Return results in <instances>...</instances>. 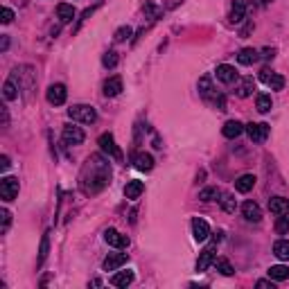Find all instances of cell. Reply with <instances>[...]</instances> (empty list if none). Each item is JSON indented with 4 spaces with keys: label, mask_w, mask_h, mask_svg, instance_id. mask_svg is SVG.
Segmentation results:
<instances>
[{
    "label": "cell",
    "mask_w": 289,
    "mask_h": 289,
    "mask_svg": "<svg viewBox=\"0 0 289 289\" xmlns=\"http://www.w3.org/2000/svg\"><path fill=\"white\" fill-rule=\"evenodd\" d=\"M7 167H9V158L3 156V158H0V170H7Z\"/></svg>",
    "instance_id": "obj_42"
},
{
    "label": "cell",
    "mask_w": 289,
    "mask_h": 289,
    "mask_svg": "<svg viewBox=\"0 0 289 289\" xmlns=\"http://www.w3.org/2000/svg\"><path fill=\"white\" fill-rule=\"evenodd\" d=\"M253 185H255V176H253V174H242L237 181H235L237 192H251Z\"/></svg>",
    "instance_id": "obj_25"
},
{
    "label": "cell",
    "mask_w": 289,
    "mask_h": 289,
    "mask_svg": "<svg viewBox=\"0 0 289 289\" xmlns=\"http://www.w3.org/2000/svg\"><path fill=\"white\" fill-rule=\"evenodd\" d=\"M269 210L273 212V215H289V199L271 197L269 199Z\"/></svg>",
    "instance_id": "obj_15"
},
{
    "label": "cell",
    "mask_w": 289,
    "mask_h": 289,
    "mask_svg": "<svg viewBox=\"0 0 289 289\" xmlns=\"http://www.w3.org/2000/svg\"><path fill=\"white\" fill-rule=\"evenodd\" d=\"M133 271H117L115 275L111 278V284L113 287H129L131 282H133Z\"/></svg>",
    "instance_id": "obj_21"
},
{
    "label": "cell",
    "mask_w": 289,
    "mask_h": 289,
    "mask_svg": "<svg viewBox=\"0 0 289 289\" xmlns=\"http://www.w3.org/2000/svg\"><path fill=\"white\" fill-rule=\"evenodd\" d=\"M217 79L221 81V84H233V81H237V70H235L233 66H228V63H221V66H217Z\"/></svg>",
    "instance_id": "obj_11"
},
{
    "label": "cell",
    "mask_w": 289,
    "mask_h": 289,
    "mask_svg": "<svg viewBox=\"0 0 289 289\" xmlns=\"http://www.w3.org/2000/svg\"><path fill=\"white\" fill-rule=\"evenodd\" d=\"M221 133H224L226 138L233 140V138H237V135L244 133V124H242V122H237V120H228L224 124V129H221Z\"/></svg>",
    "instance_id": "obj_18"
},
{
    "label": "cell",
    "mask_w": 289,
    "mask_h": 289,
    "mask_svg": "<svg viewBox=\"0 0 289 289\" xmlns=\"http://www.w3.org/2000/svg\"><path fill=\"white\" fill-rule=\"evenodd\" d=\"M131 36V27L129 25H122L120 30L115 32V41H126Z\"/></svg>",
    "instance_id": "obj_36"
},
{
    "label": "cell",
    "mask_w": 289,
    "mask_h": 289,
    "mask_svg": "<svg viewBox=\"0 0 289 289\" xmlns=\"http://www.w3.org/2000/svg\"><path fill=\"white\" fill-rule=\"evenodd\" d=\"M66 97H68V90L63 84H52L48 88V102L54 104V106H61L66 102Z\"/></svg>",
    "instance_id": "obj_10"
},
{
    "label": "cell",
    "mask_w": 289,
    "mask_h": 289,
    "mask_svg": "<svg viewBox=\"0 0 289 289\" xmlns=\"http://www.w3.org/2000/svg\"><path fill=\"white\" fill-rule=\"evenodd\" d=\"M133 165H135V170H140V172H149L154 167V158L149 156V154H135L133 156Z\"/></svg>",
    "instance_id": "obj_22"
},
{
    "label": "cell",
    "mask_w": 289,
    "mask_h": 289,
    "mask_svg": "<svg viewBox=\"0 0 289 289\" xmlns=\"http://www.w3.org/2000/svg\"><path fill=\"white\" fill-rule=\"evenodd\" d=\"M68 115L75 122H81V124H93L97 120V111L88 104H75V106L68 108Z\"/></svg>",
    "instance_id": "obj_2"
},
{
    "label": "cell",
    "mask_w": 289,
    "mask_h": 289,
    "mask_svg": "<svg viewBox=\"0 0 289 289\" xmlns=\"http://www.w3.org/2000/svg\"><path fill=\"white\" fill-rule=\"evenodd\" d=\"M192 235H194V239H197V242H206L208 235H210V226H208L203 219L194 217V219H192Z\"/></svg>",
    "instance_id": "obj_12"
},
{
    "label": "cell",
    "mask_w": 289,
    "mask_h": 289,
    "mask_svg": "<svg viewBox=\"0 0 289 289\" xmlns=\"http://www.w3.org/2000/svg\"><path fill=\"white\" fill-rule=\"evenodd\" d=\"M257 287L260 289H273V280H257Z\"/></svg>",
    "instance_id": "obj_41"
},
{
    "label": "cell",
    "mask_w": 289,
    "mask_h": 289,
    "mask_svg": "<svg viewBox=\"0 0 289 289\" xmlns=\"http://www.w3.org/2000/svg\"><path fill=\"white\" fill-rule=\"evenodd\" d=\"M244 14H246V5H244V0H235L233 7H230V23L233 25H237V23L244 21Z\"/></svg>",
    "instance_id": "obj_19"
},
{
    "label": "cell",
    "mask_w": 289,
    "mask_h": 289,
    "mask_svg": "<svg viewBox=\"0 0 289 289\" xmlns=\"http://www.w3.org/2000/svg\"><path fill=\"white\" fill-rule=\"evenodd\" d=\"M104 242L111 244V246H115V248H126V246H129V237L122 235L120 230H115V228L104 230Z\"/></svg>",
    "instance_id": "obj_9"
},
{
    "label": "cell",
    "mask_w": 289,
    "mask_h": 289,
    "mask_svg": "<svg viewBox=\"0 0 289 289\" xmlns=\"http://www.w3.org/2000/svg\"><path fill=\"white\" fill-rule=\"evenodd\" d=\"M0 217H3V230H7L9 221H12V215H9V210H3V212H0Z\"/></svg>",
    "instance_id": "obj_40"
},
{
    "label": "cell",
    "mask_w": 289,
    "mask_h": 289,
    "mask_svg": "<svg viewBox=\"0 0 289 289\" xmlns=\"http://www.w3.org/2000/svg\"><path fill=\"white\" fill-rule=\"evenodd\" d=\"M199 93H201L203 97H212V95H215V88H212L208 77H201V79H199Z\"/></svg>",
    "instance_id": "obj_31"
},
{
    "label": "cell",
    "mask_w": 289,
    "mask_h": 289,
    "mask_svg": "<svg viewBox=\"0 0 289 289\" xmlns=\"http://www.w3.org/2000/svg\"><path fill=\"white\" fill-rule=\"evenodd\" d=\"M260 57H262V59H266V61H271V59L275 57V48H264V50H262Z\"/></svg>",
    "instance_id": "obj_39"
},
{
    "label": "cell",
    "mask_w": 289,
    "mask_h": 289,
    "mask_svg": "<svg viewBox=\"0 0 289 289\" xmlns=\"http://www.w3.org/2000/svg\"><path fill=\"white\" fill-rule=\"evenodd\" d=\"M3 95L5 99H16L18 97V88H16V77H9L3 86Z\"/></svg>",
    "instance_id": "obj_27"
},
{
    "label": "cell",
    "mask_w": 289,
    "mask_h": 289,
    "mask_svg": "<svg viewBox=\"0 0 289 289\" xmlns=\"http://www.w3.org/2000/svg\"><path fill=\"white\" fill-rule=\"evenodd\" d=\"M45 255H48V233L43 235V242H41V253H39V262L45 260Z\"/></svg>",
    "instance_id": "obj_37"
},
{
    "label": "cell",
    "mask_w": 289,
    "mask_h": 289,
    "mask_svg": "<svg viewBox=\"0 0 289 289\" xmlns=\"http://www.w3.org/2000/svg\"><path fill=\"white\" fill-rule=\"evenodd\" d=\"M75 7L72 5H68V3H59L57 5V16H59V21L61 23H70L72 18H75Z\"/></svg>",
    "instance_id": "obj_24"
},
{
    "label": "cell",
    "mask_w": 289,
    "mask_h": 289,
    "mask_svg": "<svg viewBox=\"0 0 289 289\" xmlns=\"http://www.w3.org/2000/svg\"><path fill=\"white\" fill-rule=\"evenodd\" d=\"M99 147H102V152H106L111 158H115V161H122V152H120V147L115 144V138H113L111 133H102L99 135Z\"/></svg>",
    "instance_id": "obj_7"
},
{
    "label": "cell",
    "mask_w": 289,
    "mask_h": 289,
    "mask_svg": "<svg viewBox=\"0 0 289 289\" xmlns=\"http://www.w3.org/2000/svg\"><path fill=\"white\" fill-rule=\"evenodd\" d=\"M126 260H129L126 253H111V255L102 262V266H104V271H115V269H120L122 264H126Z\"/></svg>",
    "instance_id": "obj_14"
},
{
    "label": "cell",
    "mask_w": 289,
    "mask_h": 289,
    "mask_svg": "<svg viewBox=\"0 0 289 289\" xmlns=\"http://www.w3.org/2000/svg\"><path fill=\"white\" fill-rule=\"evenodd\" d=\"M242 215L246 221H260L262 219V210L255 201H244L242 203Z\"/></svg>",
    "instance_id": "obj_13"
},
{
    "label": "cell",
    "mask_w": 289,
    "mask_h": 289,
    "mask_svg": "<svg viewBox=\"0 0 289 289\" xmlns=\"http://www.w3.org/2000/svg\"><path fill=\"white\" fill-rule=\"evenodd\" d=\"M117 61H120V57H117V52H113V50H108V52H104V57H102V63L106 68H115L117 66Z\"/></svg>",
    "instance_id": "obj_35"
},
{
    "label": "cell",
    "mask_w": 289,
    "mask_h": 289,
    "mask_svg": "<svg viewBox=\"0 0 289 289\" xmlns=\"http://www.w3.org/2000/svg\"><path fill=\"white\" fill-rule=\"evenodd\" d=\"M16 194H18V179L16 176H5L0 181V199L3 201H12Z\"/></svg>",
    "instance_id": "obj_6"
},
{
    "label": "cell",
    "mask_w": 289,
    "mask_h": 289,
    "mask_svg": "<svg viewBox=\"0 0 289 289\" xmlns=\"http://www.w3.org/2000/svg\"><path fill=\"white\" fill-rule=\"evenodd\" d=\"M257 59H260V52H257L255 48H244V50H239V54H237V61L242 63V66H253Z\"/></svg>",
    "instance_id": "obj_17"
},
{
    "label": "cell",
    "mask_w": 289,
    "mask_h": 289,
    "mask_svg": "<svg viewBox=\"0 0 289 289\" xmlns=\"http://www.w3.org/2000/svg\"><path fill=\"white\" fill-rule=\"evenodd\" d=\"M253 30V23H248V25L246 27H244V30H242V36H246L248 34V32H251Z\"/></svg>",
    "instance_id": "obj_43"
},
{
    "label": "cell",
    "mask_w": 289,
    "mask_h": 289,
    "mask_svg": "<svg viewBox=\"0 0 289 289\" xmlns=\"http://www.w3.org/2000/svg\"><path fill=\"white\" fill-rule=\"evenodd\" d=\"M253 90H255V81H253V77H244V79H239L237 86H235L237 97H248Z\"/></svg>",
    "instance_id": "obj_16"
},
{
    "label": "cell",
    "mask_w": 289,
    "mask_h": 289,
    "mask_svg": "<svg viewBox=\"0 0 289 289\" xmlns=\"http://www.w3.org/2000/svg\"><path fill=\"white\" fill-rule=\"evenodd\" d=\"M255 106H257V111H260V113H269L271 106H273V102H271L269 95H257Z\"/></svg>",
    "instance_id": "obj_29"
},
{
    "label": "cell",
    "mask_w": 289,
    "mask_h": 289,
    "mask_svg": "<svg viewBox=\"0 0 289 289\" xmlns=\"http://www.w3.org/2000/svg\"><path fill=\"white\" fill-rule=\"evenodd\" d=\"M260 81L269 86L271 90H282L284 88V77L278 75V72H273L271 68H262V70H260Z\"/></svg>",
    "instance_id": "obj_5"
},
{
    "label": "cell",
    "mask_w": 289,
    "mask_h": 289,
    "mask_svg": "<svg viewBox=\"0 0 289 289\" xmlns=\"http://www.w3.org/2000/svg\"><path fill=\"white\" fill-rule=\"evenodd\" d=\"M61 138H63V142H66V144H81V142H84L86 135H84V131H81L79 126L66 124V126H63Z\"/></svg>",
    "instance_id": "obj_8"
},
{
    "label": "cell",
    "mask_w": 289,
    "mask_h": 289,
    "mask_svg": "<svg viewBox=\"0 0 289 289\" xmlns=\"http://www.w3.org/2000/svg\"><path fill=\"white\" fill-rule=\"evenodd\" d=\"M111 179V167H108V161L99 154H93V156L86 161L84 170L79 174V188L84 194H97L104 185Z\"/></svg>",
    "instance_id": "obj_1"
},
{
    "label": "cell",
    "mask_w": 289,
    "mask_h": 289,
    "mask_svg": "<svg viewBox=\"0 0 289 289\" xmlns=\"http://www.w3.org/2000/svg\"><path fill=\"white\" fill-rule=\"evenodd\" d=\"M142 192H144V183H142V181H129V183L124 185V197L126 199H138Z\"/></svg>",
    "instance_id": "obj_23"
},
{
    "label": "cell",
    "mask_w": 289,
    "mask_h": 289,
    "mask_svg": "<svg viewBox=\"0 0 289 289\" xmlns=\"http://www.w3.org/2000/svg\"><path fill=\"white\" fill-rule=\"evenodd\" d=\"M215 269L219 271L221 275H233V273H235L233 264H230L228 260H224V257H221V260H215Z\"/></svg>",
    "instance_id": "obj_30"
},
{
    "label": "cell",
    "mask_w": 289,
    "mask_h": 289,
    "mask_svg": "<svg viewBox=\"0 0 289 289\" xmlns=\"http://www.w3.org/2000/svg\"><path fill=\"white\" fill-rule=\"evenodd\" d=\"M244 131H246V135L251 138V142H264L271 133V126L266 124V122H251V124L244 126Z\"/></svg>",
    "instance_id": "obj_4"
},
{
    "label": "cell",
    "mask_w": 289,
    "mask_h": 289,
    "mask_svg": "<svg viewBox=\"0 0 289 289\" xmlns=\"http://www.w3.org/2000/svg\"><path fill=\"white\" fill-rule=\"evenodd\" d=\"M104 95L106 97H115V95H120V90H122V79L120 77H111V79H106L104 81Z\"/></svg>",
    "instance_id": "obj_20"
},
{
    "label": "cell",
    "mask_w": 289,
    "mask_h": 289,
    "mask_svg": "<svg viewBox=\"0 0 289 289\" xmlns=\"http://www.w3.org/2000/svg\"><path fill=\"white\" fill-rule=\"evenodd\" d=\"M221 235H224V233L219 230V233L212 237V244H210V246H206V248L201 251V255H199V260H197V271H199V273L208 271V266L215 264V248H217V242H221Z\"/></svg>",
    "instance_id": "obj_3"
},
{
    "label": "cell",
    "mask_w": 289,
    "mask_h": 289,
    "mask_svg": "<svg viewBox=\"0 0 289 289\" xmlns=\"http://www.w3.org/2000/svg\"><path fill=\"white\" fill-rule=\"evenodd\" d=\"M269 278L275 280V282H282V280H287L289 278V266H284V264L271 266V269H269Z\"/></svg>",
    "instance_id": "obj_26"
},
{
    "label": "cell",
    "mask_w": 289,
    "mask_h": 289,
    "mask_svg": "<svg viewBox=\"0 0 289 289\" xmlns=\"http://www.w3.org/2000/svg\"><path fill=\"white\" fill-rule=\"evenodd\" d=\"M273 253L280 260H289V239H278L273 244Z\"/></svg>",
    "instance_id": "obj_28"
},
{
    "label": "cell",
    "mask_w": 289,
    "mask_h": 289,
    "mask_svg": "<svg viewBox=\"0 0 289 289\" xmlns=\"http://www.w3.org/2000/svg\"><path fill=\"white\" fill-rule=\"evenodd\" d=\"M219 197H221V192L217 188H206L199 192V199H201V201H215V199H219Z\"/></svg>",
    "instance_id": "obj_34"
},
{
    "label": "cell",
    "mask_w": 289,
    "mask_h": 289,
    "mask_svg": "<svg viewBox=\"0 0 289 289\" xmlns=\"http://www.w3.org/2000/svg\"><path fill=\"white\" fill-rule=\"evenodd\" d=\"M0 16H3V18H0V21H3L5 25L14 21V12H12V9H9V7H3V14H0Z\"/></svg>",
    "instance_id": "obj_38"
},
{
    "label": "cell",
    "mask_w": 289,
    "mask_h": 289,
    "mask_svg": "<svg viewBox=\"0 0 289 289\" xmlns=\"http://www.w3.org/2000/svg\"><path fill=\"white\" fill-rule=\"evenodd\" d=\"M219 203H221V208H224L226 212H235V208H237V201H235L233 194H221Z\"/></svg>",
    "instance_id": "obj_33"
},
{
    "label": "cell",
    "mask_w": 289,
    "mask_h": 289,
    "mask_svg": "<svg viewBox=\"0 0 289 289\" xmlns=\"http://www.w3.org/2000/svg\"><path fill=\"white\" fill-rule=\"evenodd\" d=\"M262 3H271V0H262Z\"/></svg>",
    "instance_id": "obj_44"
},
{
    "label": "cell",
    "mask_w": 289,
    "mask_h": 289,
    "mask_svg": "<svg viewBox=\"0 0 289 289\" xmlns=\"http://www.w3.org/2000/svg\"><path fill=\"white\" fill-rule=\"evenodd\" d=\"M275 233L278 235L289 233V215H278V219H275Z\"/></svg>",
    "instance_id": "obj_32"
}]
</instances>
